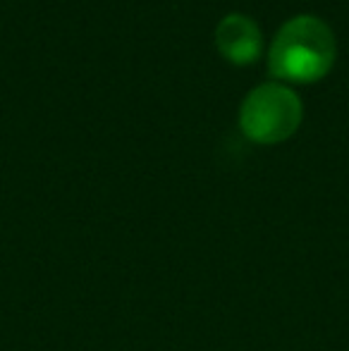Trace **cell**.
I'll list each match as a JSON object with an SVG mask.
<instances>
[{
	"label": "cell",
	"instance_id": "obj_1",
	"mask_svg": "<svg viewBox=\"0 0 349 351\" xmlns=\"http://www.w3.org/2000/svg\"><path fill=\"white\" fill-rule=\"evenodd\" d=\"M335 58V36L323 19L299 14L289 19L270 46L268 65L278 77L311 82L328 72Z\"/></svg>",
	"mask_w": 349,
	"mask_h": 351
},
{
	"label": "cell",
	"instance_id": "obj_2",
	"mask_svg": "<svg viewBox=\"0 0 349 351\" xmlns=\"http://www.w3.org/2000/svg\"><path fill=\"white\" fill-rule=\"evenodd\" d=\"M239 122L249 139L258 143L282 141L302 122V101L289 86L261 84L244 98Z\"/></svg>",
	"mask_w": 349,
	"mask_h": 351
},
{
	"label": "cell",
	"instance_id": "obj_3",
	"mask_svg": "<svg viewBox=\"0 0 349 351\" xmlns=\"http://www.w3.org/2000/svg\"><path fill=\"white\" fill-rule=\"evenodd\" d=\"M215 43H218L220 53L232 62H249L258 56L263 38L254 19H249L247 14L232 12L220 19L218 29H215Z\"/></svg>",
	"mask_w": 349,
	"mask_h": 351
}]
</instances>
